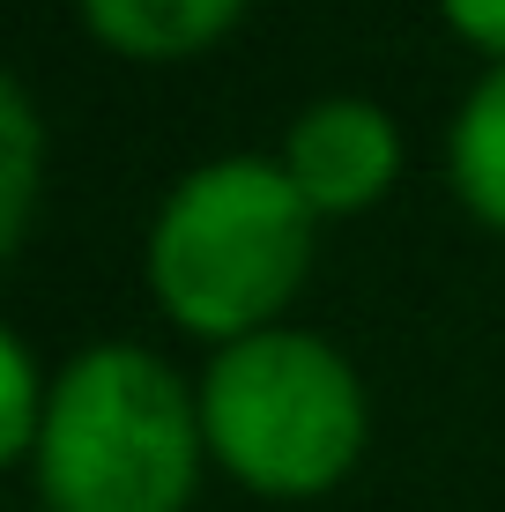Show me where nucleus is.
<instances>
[{
	"label": "nucleus",
	"mask_w": 505,
	"mask_h": 512,
	"mask_svg": "<svg viewBox=\"0 0 505 512\" xmlns=\"http://www.w3.org/2000/svg\"><path fill=\"white\" fill-rule=\"evenodd\" d=\"M312 201L268 156H216L194 164L156 201L142 275L164 320L201 342H246L275 327V312L298 297L312 260Z\"/></svg>",
	"instance_id": "f257e3e1"
},
{
	"label": "nucleus",
	"mask_w": 505,
	"mask_h": 512,
	"mask_svg": "<svg viewBox=\"0 0 505 512\" xmlns=\"http://www.w3.org/2000/svg\"><path fill=\"white\" fill-rule=\"evenodd\" d=\"M201 453V401L179 372L134 342H97L52 379L30 483L45 512H186Z\"/></svg>",
	"instance_id": "f03ea898"
},
{
	"label": "nucleus",
	"mask_w": 505,
	"mask_h": 512,
	"mask_svg": "<svg viewBox=\"0 0 505 512\" xmlns=\"http://www.w3.org/2000/svg\"><path fill=\"white\" fill-rule=\"evenodd\" d=\"M194 401L208 461L260 498H320L364 453V386L350 357L305 327L223 342Z\"/></svg>",
	"instance_id": "7ed1b4c3"
},
{
	"label": "nucleus",
	"mask_w": 505,
	"mask_h": 512,
	"mask_svg": "<svg viewBox=\"0 0 505 512\" xmlns=\"http://www.w3.org/2000/svg\"><path fill=\"white\" fill-rule=\"evenodd\" d=\"M275 164L290 171V186L312 201V216H357L402 171V134L379 112L372 97H312L298 119L283 127V156Z\"/></svg>",
	"instance_id": "20e7f679"
},
{
	"label": "nucleus",
	"mask_w": 505,
	"mask_h": 512,
	"mask_svg": "<svg viewBox=\"0 0 505 512\" xmlns=\"http://www.w3.org/2000/svg\"><path fill=\"white\" fill-rule=\"evenodd\" d=\"M246 0H82V23L97 45L127 52V60H186V52L216 45L238 23Z\"/></svg>",
	"instance_id": "39448f33"
},
{
	"label": "nucleus",
	"mask_w": 505,
	"mask_h": 512,
	"mask_svg": "<svg viewBox=\"0 0 505 512\" xmlns=\"http://www.w3.org/2000/svg\"><path fill=\"white\" fill-rule=\"evenodd\" d=\"M446 179L476 223L505 231V67L461 97L454 127H446Z\"/></svg>",
	"instance_id": "423d86ee"
},
{
	"label": "nucleus",
	"mask_w": 505,
	"mask_h": 512,
	"mask_svg": "<svg viewBox=\"0 0 505 512\" xmlns=\"http://www.w3.org/2000/svg\"><path fill=\"white\" fill-rule=\"evenodd\" d=\"M38 179H45V127L23 82H0V253H23L30 216H38Z\"/></svg>",
	"instance_id": "0eeeda50"
},
{
	"label": "nucleus",
	"mask_w": 505,
	"mask_h": 512,
	"mask_svg": "<svg viewBox=\"0 0 505 512\" xmlns=\"http://www.w3.org/2000/svg\"><path fill=\"white\" fill-rule=\"evenodd\" d=\"M45 409H52V379L38 372L23 327H0V461H23L38 453V431H45Z\"/></svg>",
	"instance_id": "6e6552de"
},
{
	"label": "nucleus",
	"mask_w": 505,
	"mask_h": 512,
	"mask_svg": "<svg viewBox=\"0 0 505 512\" xmlns=\"http://www.w3.org/2000/svg\"><path fill=\"white\" fill-rule=\"evenodd\" d=\"M439 15L461 45L491 52V67H505V0H439Z\"/></svg>",
	"instance_id": "1a4fd4ad"
}]
</instances>
